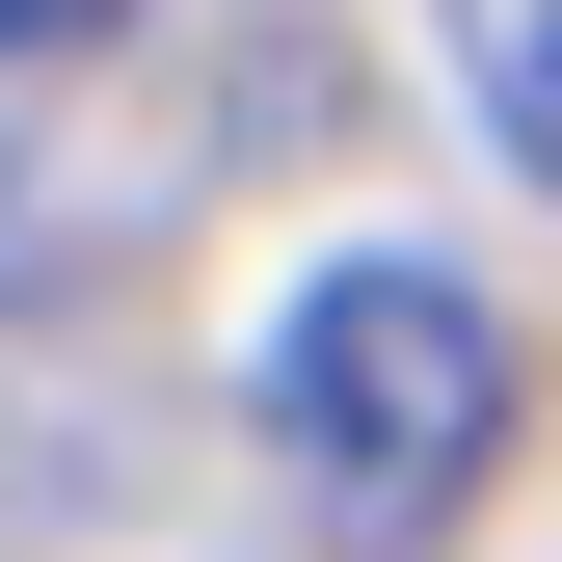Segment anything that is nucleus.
<instances>
[{
  "instance_id": "nucleus-1",
  "label": "nucleus",
  "mask_w": 562,
  "mask_h": 562,
  "mask_svg": "<svg viewBox=\"0 0 562 562\" xmlns=\"http://www.w3.org/2000/svg\"><path fill=\"white\" fill-rule=\"evenodd\" d=\"M241 402H268V482L322 536H456L482 456H509V322L429 241H348V268H295V322H268Z\"/></svg>"
},
{
  "instance_id": "nucleus-2",
  "label": "nucleus",
  "mask_w": 562,
  "mask_h": 562,
  "mask_svg": "<svg viewBox=\"0 0 562 562\" xmlns=\"http://www.w3.org/2000/svg\"><path fill=\"white\" fill-rule=\"evenodd\" d=\"M27 482H81V348H54V268L0 215V509H27Z\"/></svg>"
},
{
  "instance_id": "nucleus-3",
  "label": "nucleus",
  "mask_w": 562,
  "mask_h": 562,
  "mask_svg": "<svg viewBox=\"0 0 562 562\" xmlns=\"http://www.w3.org/2000/svg\"><path fill=\"white\" fill-rule=\"evenodd\" d=\"M456 27V108L509 134V188H562V0H429Z\"/></svg>"
},
{
  "instance_id": "nucleus-4",
  "label": "nucleus",
  "mask_w": 562,
  "mask_h": 562,
  "mask_svg": "<svg viewBox=\"0 0 562 562\" xmlns=\"http://www.w3.org/2000/svg\"><path fill=\"white\" fill-rule=\"evenodd\" d=\"M54 27H81V0H0V54H54Z\"/></svg>"
}]
</instances>
